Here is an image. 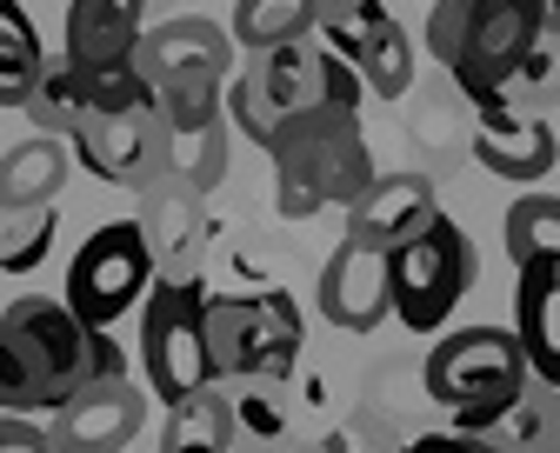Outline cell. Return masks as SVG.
Here are the masks:
<instances>
[{
  "instance_id": "cell-2",
  "label": "cell",
  "mask_w": 560,
  "mask_h": 453,
  "mask_svg": "<svg viewBox=\"0 0 560 453\" xmlns=\"http://www.w3.org/2000/svg\"><path fill=\"white\" fill-rule=\"evenodd\" d=\"M540 47H547V0H434L428 14V54L454 73L474 114L494 107Z\"/></svg>"
},
{
  "instance_id": "cell-11",
  "label": "cell",
  "mask_w": 560,
  "mask_h": 453,
  "mask_svg": "<svg viewBox=\"0 0 560 453\" xmlns=\"http://www.w3.org/2000/svg\"><path fill=\"white\" fill-rule=\"evenodd\" d=\"M314 307L340 334H374L394 314V267H387V254L368 247V241H354V234H340V247L320 267Z\"/></svg>"
},
{
  "instance_id": "cell-28",
  "label": "cell",
  "mask_w": 560,
  "mask_h": 453,
  "mask_svg": "<svg viewBox=\"0 0 560 453\" xmlns=\"http://www.w3.org/2000/svg\"><path fill=\"white\" fill-rule=\"evenodd\" d=\"M221 174H228V127H207V133L174 140V181H180L187 194L221 187Z\"/></svg>"
},
{
  "instance_id": "cell-14",
  "label": "cell",
  "mask_w": 560,
  "mask_h": 453,
  "mask_svg": "<svg viewBox=\"0 0 560 453\" xmlns=\"http://www.w3.org/2000/svg\"><path fill=\"white\" fill-rule=\"evenodd\" d=\"M467 147H474V161H480L487 174L508 181V187H521V194L540 187V181L553 174V161H560L553 127H547L540 114H514V107H480Z\"/></svg>"
},
{
  "instance_id": "cell-8",
  "label": "cell",
  "mask_w": 560,
  "mask_h": 453,
  "mask_svg": "<svg viewBox=\"0 0 560 453\" xmlns=\"http://www.w3.org/2000/svg\"><path fill=\"white\" fill-rule=\"evenodd\" d=\"M148 287H154V241L140 220H107L81 241L74 267H67V307H74L94 334H107L120 314L148 307Z\"/></svg>"
},
{
  "instance_id": "cell-1",
  "label": "cell",
  "mask_w": 560,
  "mask_h": 453,
  "mask_svg": "<svg viewBox=\"0 0 560 453\" xmlns=\"http://www.w3.org/2000/svg\"><path fill=\"white\" fill-rule=\"evenodd\" d=\"M94 381V327L47 293L0 307V414H60Z\"/></svg>"
},
{
  "instance_id": "cell-25",
  "label": "cell",
  "mask_w": 560,
  "mask_h": 453,
  "mask_svg": "<svg viewBox=\"0 0 560 453\" xmlns=\"http://www.w3.org/2000/svg\"><path fill=\"white\" fill-rule=\"evenodd\" d=\"M154 107H161V120H167V133H174V140L207 133V127H228V88H221V81L161 88V94H154Z\"/></svg>"
},
{
  "instance_id": "cell-10",
  "label": "cell",
  "mask_w": 560,
  "mask_h": 453,
  "mask_svg": "<svg viewBox=\"0 0 560 453\" xmlns=\"http://www.w3.org/2000/svg\"><path fill=\"white\" fill-rule=\"evenodd\" d=\"M74 161L94 181H114V187H154V181L174 174V133H167L161 107L101 114L74 133Z\"/></svg>"
},
{
  "instance_id": "cell-3",
  "label": "cell",
  "mask_w": 560,
  "mask_h": 453,
  "mask_svg": "<svg viewBox=\"0 0 560 453\" xmlns=\"http://www.w3.org/2000/svg\"><path fill=\"white\" fill-rule=\"evenodd\" d=\"M361 101H368V81L320 34H307L294 47H273V54H247V67L228 81V114L260 147H273V133L294 127L301 114L361 107Z\"/></svg>"
},
{
  "instance_id": "cell-7",
  "label": "cell",
  "mask_w": 560,
  "mask_h": 453,
  "mask_svg": "<svg viewBox=\"0 0 560 453\" xmlns=\"http://www.w3.org/2000/svg\"><path fill=\"white\" fill-rule=\"evenodd\" d=\"M140 373L161 407H180L214 387L207 360V287L200 280H154L140 307Z\"/></svg>"
},
{
  "instance_id": "cell-26",
  "label": "cell",
  "mask_w": 560,
  "mask_h": 453,
  "mask_svg": "<svg viewBox=\"0 0 560 453\" xmlns=\"http://www.w3.org/2000/svg\"><path fill=\"white\" fill-rule=\"evenodd\" d=\"M387 21V8H381V0H314V34L347 60V54H354L374 27Z\"/></svg>"
},
{
  "instance_id": "cell-23",
  "label": "cell",
  "mask_w": 560,
  "mask_h": 453,
  "mask_svg": "<svg viewBox=\"0 0 560 453\" xmlns=\"http://www.w3.org/2000/svg\"><path fill=\"white\" fill-rule=\"evenodd\" d=\"M60 234V207H0V274H34Z\"/></svg>"
},
{
  "instance_id": "cell-15",
  "label": "cell",
  "mask_w": 560,
  "mask_h": 453,
  "mask_svg": "<svg viewBox=\"0 0 560 453\" xmlns=\"http://www.w3.org/2000/svg\"><path fill=\"white\" fill-rule=\"evenodd\" d=\"M434 220H441V194H434L428 174H381L354 207H347V234L381 247V254H394L413 234H428Z\"/></svg>"
},
{
  "instance_id": "cell-29",
  "label": "cell",
  "mask_w": 560,
  "mask_h": 453,
  "mask_svg": "<svg viewBox=\"0 0 560 453\" xmlns=\"http://www.w3.org/2000/svg\"><path fill=\"white\" fill-rule=\"evenodd\" d=\"M0 453H60L47 427H34L27 414H0Z\"/></svg>"
},
{
  "instance_id": "cell-31",
  "label": "cell",
  "mask_w": 560,
  "mask_h": 453,
  "mask_svg": "<svg viewBox=\"0 0 560 453\" xmlns=\"http://www.w3.org/2000/svg\"><path fill=\"white\" fill-rule=\"evenodd\" d=\"M547 34H560V0H547Z\"/></svg>"
},
{
  "instance_id": "cell-21",
  "label": "cell",
  "mask_w": 560,
  "mask_h": 453,
  "mask_svg": "<svg viewBox=\"0 0 560 453\" xmlns=\"http://www.w3.org/2000/svg\"><path fill=\"white\" fill-rule=\"evenodd\" d=\"M508 260H514V274L521 267H534V260H560V194H540V187H527L514 207H508Z\"/></svg>"
},
{
  "instance_id": "cell-5",
  "label": "cell",
  "mask_w": 560,
  "mask_h": 453,
  "mask_svg": "<svg viewBox=\"0 0 560 453\" xmlns=\"http://www.w3.org/2000/svg\"><path fill=\"white\" fill-rule=\"evenodd\" d=\"M420 387L454 414V433H494L527 394V353L514 327H460L428 353Z\"/></svg>"
},
{
  "instance_id": "cell-30",
  "label": "cell",
  "mask_w": 560,
  "mask_h": 453,
  "mask_svg": "<svg viewBox=\"0 0 560 453\" xmlns=\"http://www.w3.org/2000/svg\"><path fill=\"white\" fill-rule=\"evenodd\" d=\"M407 453H514V446L494 440V433H428V440H413Z\"/></svg>"
},
{
  "instance_id": "cell-22",
  "label": "cell",
  "mask_w": 560,
  "mask_h": 453,
  "mask_svg": "<svg viewBox=\"0 0 560 453\" xmlns=\"http://www.w3.org/2000/svg\"><path fill=\"white\" fill-rule=\"evenodd\" d=\"M314 34V0H241L234 8V40L247 54H273Z\"/></svg>"
},
{
  "instance_id": "cell-4",
  "label": "cell",
  "mask_w": 560,
  "mask_h": 453,
  "mask_svg": "<svg viewBox=\"0 0 560 453\" xmlns=\"http://www.w3.org/2000/svg\"><path fill=\"white\" fill-rule=\"evenodd\" d=\"M267 161H273V200L288 220H314L320 207H354L381 181L361 133V107L301 114L294 127L273 133Z\"/></svg>"
},
{
  "instance_id": "cell-18",
  "label": "cell",
  "mask_w": 560,
  "mask_h": 453,
  "mask_svg": "<svg viewBox=\"0 0 560 453\" xmlns=\"http://www.w3.org/2000/svg\"><path fill=\"white\" fill-rule=\"evenodd\" d=\"M47 81V54H40V34L27 21L21 0H0V107H34Z\"/></svg>"
},
{
  "instance_id": "cell-24",
  "label": "cell",
  "mask_w": 560,
  "mask_h": 453,
  "mask_svg": "<svg viewBox=\"0 0 560 453\" xmlns=\"http://www.w3.org/2000/svg\"><path fill=\"white\" fill-rule=\"evenodd\" d=\"M494 440H508L514 453H560V387H547V381H534V373H527V394L494 427Z\"/></svg>"
},
{
  "instance_id": "cell-20",
  "label": "cell",
  "mask_w": 560,
  "mask_h": 453,
  "mask_svg": "<svg viewBox=\"0 0 560 453\" xmlns=\"http://www.w3.org/2000/svg\"><path fill=\"white\" fill-rule=\"evenodd\" d=\"M347 67L368 81L374 101H407V94H413V40H407V27H400L394 14H387L354 54H347Z\"/></svg>"
},
{
  "instance_id": "cell-17",
  "label": "cell",
  "mask_w": 560,
  "mask_h": 453,
  "mask_svg": "<svg viewBox=\"0 0 560 453\" xmlns=\"http://www.w3.org/2000/svg\"><path fill=\"white\" fill-rule=\"evenodd\" d=\"M67 174H74V140L27 133L21 147L0 154V207H54Z\"/></svg>"
},
{
  "instance_id": "cell-9",
  "label": "cell",
  "mask_w": 560,
  "mask_h": 453,
  "mask_svg": "<svg viewBox=\"0 0 560 453\" xmlns=\"http://www.w3.org/2000/svg\"><path fill=\"white\" fill-rule=\"evenodd\" d=\"M394 267V321L407 334H441L447 314L460 307V293L480 280V260H474V241L441 213L428 234H413L407 247L387 254Z\"/></svg>"
},
{
  "instance_id": "cell-12",
  "label": "cell",
  "mask_w": 560,
  "mask_h": 453,
  "mask_svg": "<svg viewBox=\"0 0 560 453\" xmlns=\"http://www.w3.org/2000/svg\"><path fill=\"white\" fill-rule=\"evenodd\" d=\"M234 27L221 21H207V14H180V21H161L148 40H140L133 67L148 73V88H187V81H221L228 88V73H234Z\"/></svg>"
},
{
  "instance_id": "cell-13",
  "label": "cell",
  "mask_w": 560,
  "mask_h": 453,
  "mask_svg": "<svg viewBox=\"0 0 560 453\" xmlns=\"http://www.w3.org/2000/svg\"><path fill=\"white\" fill-rule=\"evenodd\" d=\"M140 427H148V394L133 381H88L47 420L60 453H127L140 440Z\"/></svg>"
},
{
  "instance_id": "cell-27",
  "label": "cell",
  "mask_w": 560,
  "mask_h": 453,
  "mask_svg": "<svg viewBox=\"0 0 560 453\" xmlns=\"http://www.w3.org/2000/svg\"><path fill=\"white\" fill-rule=\"evenodd\" d=\"M228 387V407H234V427L247 440H280L288 427V407H280V381H221Z\"/></svg>"
},
{
  "instance_id": "cell-19",
  "label": "cell",
  "mask_w": 560,
  "mask_h": 453,
  "mask_svg": "<svg viewBox=\"0 0 560 453\" xmlns=\"http://www.w3.org/2000/svg\"><path fill=\"white\" fill-rule=\"evenodd\" d=\"M234 440H241V427H234L221 381L194 400H180V407H167V427H161V453H228Z\"/></svg>"
},
{
  "instance_id": "cell-16",
  "label": "cell",
  "mask_w": 560,
  "mask_h": 453,
  "mask_svg": "<svg viewBox=\"0 0 560 453\" xmlns=\"http://www.w3.org/2000/svg\"><path fill=\"white\" fill-rule=\"evenodd\" d=\"M148 40V0H74L67 8V60L74 67H133Z\"/></svg>"
},
{
  "instance_id": "cell-6",
  "label": "cell",
  "mask_w": 560,
  "mask_h": 453,
  "mask_svg": "<svg viewBox=\"0 0 560 453\" xmlns=\"http://www.w3.org/2000/svg\"><path fill=\"white\" fill-rule=\"evenodd\" d=\"M301 307L294 293H207V360L214 381H288L301 360Z\"/></svg>"
}]
</instances>
